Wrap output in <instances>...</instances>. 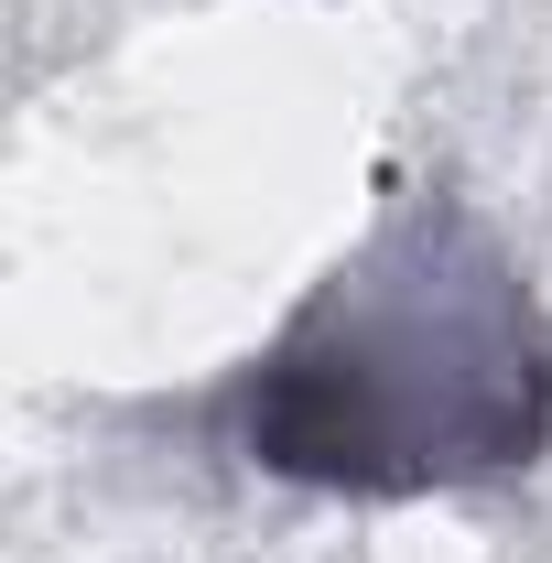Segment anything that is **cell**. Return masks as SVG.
I'll list each match as a JSON object with an SVG mask.
<instances>
[{
	"label": "cell",
	"mask_w": 552,
	"mask_h": 563,
	"mask_svg": "<svg viewBox=\"0 0 552 563\" xmlns=\"http://www.w3.org/2000/svg\"><path fill=\"white\" fill-rule=\"evenodd\" d=\"M239 455L292 488L412 498L552 455V314L455 196H412L239 379Z\"/></svg>",
	"instance_id": "1"
}]
</instances>
